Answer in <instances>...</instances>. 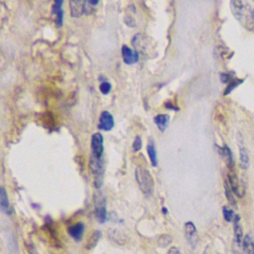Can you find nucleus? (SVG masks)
Segmentation results:
<instances>
[{
    "label": "nucleus",
    "mask_w": 254,
    "mask_h": 254,
    "mask_svg": "<svg viewBox=\"0 0 254 254\" xmlns=\"http://www.w3.org/2000/svg\"><path fill=\"white\" fill-rule=\"evenodd\" d=\"M135 177L141 191L147 196L152 194L154 190V179L149 171L143 167H137L135 171Z\"/></svg>",
    "instance_id": "2"
},
{
    "label": "nucleus",
    "mask_w": 254,
    "mask_h": 254,
    "mask_svg": "<svg viewBox=\"0 0 254 254\" xmlns=\"http://www.w3.org/2000/svg\"><path fill=\"white\" fill-rule=\"evenodd\" d=\"M67 232L72 239H74L75 241H79L82 239L84 233V224L82 222H77L72 226L68 227Z\"/></svg>",
    "instance_id": "10"
},
{
    "label": "nucleus",
    "mask_w": 254,
    "mask_h": 254,
    "mask_svg": "<svg viewBox=\"0 0 254 254\" xmlns=\"http://www.w3.org/2000/svg\"><path fill=\"white\" fill-rule=\"evenodd\" d=\"M62 5H63V1H55L53 4V11H54V13H56L57 23H58L59 27L62 26L63 20H64V11L61 8Z\"/></svg>",
    "instance_id": "16"
},
{
    "label": "nucleus",
    "mask_w": 254,
    "mask_h": 254,
    "mask_svg": "<svg viewBox=\"0 0 254 254\" xmlns=\"http://www.w3.org/2000/svg\"><path fill=\"white\" fill-rule=\"evenodd\" d=\"M243 82V79H239V78H233L229 84L227 85L225 91H224V95H227L229 92H231V90H233L237 85H239L240 83Z\"/></svg>",
    "instance_id": "22"
},
{
    "label": "nucleus",
    "mask_w": 254,
    "mask_h": 254,
    "mask_svg": "<svg viewBox=\"0 0 254 254\" xmlns=\"http://www.w3.org/2000/svg\"><path fill=\"white\" fill-rule=\"evenodd\" d=\"M238 146H239V160H240V165L241 168L246 170L249 167V157H248V152L247 148L244 144L243 138L241 135L238 136Z\"/></svg>",
    "instance_id": "9"
},
{
    "label": "nucleus",
    "mask_w": 254,
    "mask_h": 254,
    "mask_svg": "<svg viewBox=\"0 0 254 254\" xmlns=\"http://www.w3.org/2000/svg\"><path fill=\"white\" fill-rule=\"evenodd\" d=\"M253 17H254V10H253Z\"/></svg>",
    "instance_id": "29"
},
{
    "label": "nucleus",
    "mask_w": 254,
    "mask_h": 254,
    "mask_svg": "<svg viewBox=\"0 0 254 254\" xmlns=\"http://www.w3.org/2000/svg\"><path fill=\"white\" fill-rule=\"evenodd\" d=\"M243 248L247 254H254V241L249 234H246L244 236Z\"/></svg>",
    "instance_id": "19"
},
{
    "label": "nucleus",
    "mask_w": 254,
    "mask_h": 254,
    "mask_svg": "<svg viewBox=\"0 0 254 254\" xmlns=\"http://www.w3.org/2000/svg\"><path fill=\"white\" fill-rule=\"evenodd\" d=\"M114 126V119L113 116L108 111H103L100 114L99 122H98V128L104 131H109Z\"/></svg>",
    "instance_id": "8"
},
{
    "label": "nucleus",
    "mask_w": 254,
    "mask_h": 254,
    "mask_svg": "<svg viewBox=\"0 0 254 254\" xmlns=\"http://www.w3.org/2000/svg\"><path fill=\"white\" fill-rule=\"evenodd\" d=\"M0 205H1V210L6 213L7 215H11L12 213V208L8 199V195L6 193V190L4 188H1L0 190Z\"/></svg>",
    "instance_id": "13"
},
{
    "label": "nucleus",
    "mask_w": 254,
    "mask_h": 254,
    "mask_svg": "<svg viewBox=\"0 0 254 254\" xmlns=\"http://www.w3.org/2000/svg\"><path fill=\"white\" fill-rule=\"evenodd\" d=\"M92 155L97 158H102L103 154V137L100 133H94L91 137Z\"/></svg>",
    "instance_id": "6"
},
{
    "label": "nucleus",
    "mask_w": 254,
    "mask_h": 254,
    "mask_svg": "<svg viewBox=\"0 0 254 254\" xmlns=\"http://www.w3.org/2000/svg\"><path fill=\"white\" fill-rule=\"evenodd\" d=\"M84 4L83 1H69L70 15L74 18L81 16L84 13Z\"/></svg>",
    "instance_id": "14"
},
{
    "label": "nucleus",
    "mask_w": 254,
    "mask_h": 254,
    "mask_svg": "<svg viewBox=\"0 0 254 254\" xmlns=\"http://www.w3.org/2000/svg\"><path fill=\"white\" fill-rule=\"evenodd\" d=\"M171 242H172V237H171L170 235L165 234V235H162V236L159 238L158 244H159V246H160V247L164 248V247H166V246L170 245V243H171Z\"/></svg>",
    "instance_id": "24"
},
{
    "label": "nucleus",
    "mask_w": 254,
    "mask_h": 254,
    "mask_svg": "<svg viewBox=\"0 0 254 254\" xmlns=\"http://www.w3.org/2000/svg\"><path fill=\"white\" fill-rule=\"evenodd\" d=\"M221 156L225 159L226 164L228 166V169H233L234 168V161H233V157H232V153L230 151V149L228 148V146L224 145L222 148H219Z\"/></svg>",
    "instance_id": "15"
},
{
    "label": "nucleus",
    "mask_w": 254,
    "mask_h": 254,
    "mask_svg": "<svg viewBox=\"0 0 254 254\" xmlns=\"http://www.w3.org/2000/svg\"><path fill=\"white\" fill-rule=\"evenodd\" d=\"M132 147H133V150H134L135 152L139 151V150L142 148V140H141L140 136H136V137H135Z\"/></svg>",
    "instance_id": "26"
},
{
    "label": "nucleus",
    "mask_w": 254,
    "mask_h": 254,
    "mask_svg": "<svg viewBox=\"0 0 254 254\" xmlns=\"http://www.w3.org/2000/svg\"><path fill=\"white\" fill-rule=\"evenodd\" d=\"M185 233L191 245H194L196 242V228L191 221H188L185 223Z\"/></svg>",
    "instance_id": "12"
},
{
    "label": "nucleus",
    "mask_w": 254,
    "mask_h": 254,
    "mask_svg": "<svg viewBox=\"0 0 254 254\" xmlns=\"http://www.w3.org/2000/svg\"><path fill=\"white\" fill-rule=\"evenodd\" d=\"M94 214L100 223L105 222L107 218L106 201L104 196L100 192L94 194Z\"/></svg>",
    "instance_id": "4"
},
{
    "label": "nucleus",
    "mask_w": 254,
    "mask_h": 254,
    "mask_svg": "<svg viewBox=\"0 0 254 254\" xmlns=\"http://www.w3.org/2000/svg\"><path fill=\"white\" fill-rule=\"evenodd\" d=\"M154 121H155L156 125L158 126V128L161 131H165L168 127V124H169V115L159 114L154 118Z\"/></svg>",
    "instance_id": "17"
},
{
    "label": "nucleus",
    "mask_w": 254,
    "mask_h": 254,
    "mask_svg": "<svg viewBox=\"0 0 254 254\" xmlns=\"http://www.w3.org/2000/svg\"><path fill=\"white\" fill-rule=\"evenodd\" d=\"M220 77H221L222 82H228V81H231L233 79L232 75L230 73H221Z\"/></svg>",
    "instance_id": "27"
},
{
    "label": "nucleus",
    "mask_w": 254,
    "mask_h": 254,
    "mask_svg": "<svg viewBox=\"0 0 254 254\" xmlns=\"http://www.w3.org/2000/svg\"><path fill=\"white\" fill-rule=\"evenodd\" d=\"M99 89H100L101 93H103V94H108L109 91L111 90V84H110L108 81H103V82L100 84Z\"/></svg>",
    "instance_id": "25"
},
{
    "label": "nucleus",
    "mask_w": 254,
    "mask_h": 254,
    "mask_svg": "<svg viewBox=\"0 0 254 254\" xmlns=\"http://www.w3.org/2000/svg\"><path fill=\"white\" fill-rule=\"evenodd\" d=\"M147 151H148V155L150 157V161H151L152 165L154 167H156L157 166V152H156L155 145L152 140L149 141V144L147 146Z\"/></svg>",
    "instance_id": "20"
},
{
    "label": "nucleus",
    "mask_w": 254,
    "mask_h": 254,
    "mask_svg": "<svg viewBox=\"0 0 254 254\" xmlns=\"http://www.w3.org/2000/svg\"><path fill=\"white\" fill-rule=\"evenodd\" d=\"M100 237H101V231L100 230H94L91 233V235L89 236V238H88V240L85 244L86 249H92L93 247H95L97 242L99 241Z\"/></svg>",
    "instance_id": "18"
},
{
    "label": "nucleus",
    "mask_w": 254,
    "mask_h": 254,
    "mask_svg": "<svg viewBox=\"0 0 254 254\" xmlns=\"http://www.w3.org/2000/svg\"><path fill=\"white\" fill-rule=\"evenodd\" d=\"M224 188H225V195H226L228 201H229L232 205H236V202H235V200H234V198H233V191L231 190L228 182H225V183H224Z\"/></svg>",
    "instance_id": "23"
},
{
    "label": "nucleus",
    "mask_w": 254,
    "mask_h": 254,
    "mask_svg": "<svg viewBox=\"0 0 254 254\" xmlns=\"http://www.w3.org/2000/svg\"><path fill=\"white\" fill-rule=\"evenodd\" d=\"M240 217L239 215H235V218L233 220V230H234V240H235V243L238 245V246H241L243 245V232H242V227L240 225Z\"/></svg>",
    "instance_id": "11"
},
{
    "label": "nucleus",
    "mask_w": 254,
    "mask_h": 254,
    "mask_svg": "<svg viewBox=\"0 0 254 254\" xmlns=\"http://www.w3.org/2000/svg\"><path fill=\"white\" fill-rule=\"evenodd\" d=\"M222 213H223L224 219H225L227 222L233 221L234 218H235V215H236V214H234V211H233L231 208H229L228 206H223V207H222Z\"/></svg>",
    "instance_id": "21"
},
{
    "label": "nucleus",
    "mask_w": 254,
    "mask_h": 254,
    "mask_svg": "<svg viewBox=\"0 0 254 254\" xmlns=\"http://www.w3.org/2000/svg\"><path fill=\"white\" fill-rule=\"evenodd\" d=\"M121 53H122V58L123 61L126 64H133L135 63L138 62L139 60V54L137 51H133L131 50L129 47H127L126 45L122 46L121 49Z\"/></svg>",
    "instance_id": "7"
},
{
    "label": "nucleus",
    "mask_w": 254,
    "mask_h": 254,
    "mask_svg": "<svg viewBox=\"0 0 254 254\" xmlns=\"http://www.w3.org/2000/svg\"><path fill=\"white\" fill-rule=\"evenodd\" d=\"M230 5L232 13L239 23L247 30H252L254 27V17L253 11H251V7L249 6L248 2L236 0L232 1Z\"/></svg>",
    "instance_id": "1"
},
{
    "label": "nucleus",
    "mask_w": 254,
    "mask_h": 254,
    "mask_svg": "<svg viewBox=\"0 0 254 254\" xmlns=\"http://www.w3.org/2000/svg\"><path fill=\"white\" fill-rule=\"evenodd\" d=\"M89 169L93 176L94 187L99 189L103 183V174H104V166L102 162V158H97L91 154L89 160Z\"/></svg>",
    "instance_id": "3"
},
{
    "label": "nucleus",
    "mask_w": 254,
    "mask_h": 254,
    "mask_svg": "<svg viewBox=\"0 0 254 254\" xmlns=\"http://www.w3.org/2000/svg\"><path fill=\"white\" fill-rule=\"evenodd\" d=\"M168 254H181V252H180V250H179L178 247L172 246V247L169 249Z\"/></svg>",
    "instance_id": "28"
},
{
    "label": "nucleus",
    "mask_w": 254,
    "mask_h": 254,
    "mask_svg": "<svg viewBox=\"0 0 254 254\" xmlns=\"http://www.w3.org/2000/svg\"><path fill=\"white\" fill-rule=\"evenodd\" d=\"M227 182L233 193H235L238 197H242L244 195V187L240 184L234 169H230L227 175Z\"/></svg>",
    "instance_id": "5"
}]
</instances>
